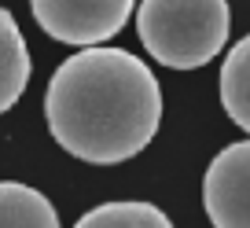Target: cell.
I'll list each match as a JSON object with an SVG mask.
<instances>
[{"instance_id": "cell-1", "label": "cell", "mask_w": 250, "mask_h": 228, "mask_svg": "<svg viewBox=\"0 0 250 228\" xmlns=\"http://www.w3.org/2000/svg\"><path fill=\"white\" fill-rule=\"evenodd\" d=\"M44 118L66 155L118 166L155 140L162 88L133 52L88 44L55 66L44 92Z\"/></svg>"}, {"instance_id": "cell-2", "label": "cell", "mask_w": 250, "mask_h": 228, "mask_svg": "<svg viewBox=\"0 0 250 228\" xmlns=\"http://www.w3.org/2000/svg\"><path fill=\"white\" fill-rule=\"evenodd\" d=\"M136 33L155 63L199 70L217 59L232 33L228 0H140Z\"/></svg>"}, {"instance_id": "cell-3", "label": "cell", "mask_w": 250, "mask_h": 228, "mask_svg": "<svg viewBox=\"0 0 250 228\" xmlns=\"http://www.w3.org/2000/svg\"><path fill=\"white\" fill-rule=\"evenodd\" d=\"M136 0H30L37 26L59 44L88 48L118 37Z\"/></svg>"}, {"instance_id": "cell-4", "label": "cell", "mask_w": 250, "mask_h": 228, "mask_svg": "<svg viewBox=\"0 0 250 228\" xmlns=\"http://www.w3.org/2000/svg\"><path fill=\"white\" fill-rule=\"evenodd\" d=\"M203 206L213 228H250V140L213 155L203 177Z\"/></svg>"}, {"instance_id": "cell-5", "label": "cell", "mask_w": 250, "mask_h": 228, "mask_svg": "<svg viewBox=\"0 0 250 228\" xmlns=\"http://www.w3.org/2000/svg\"><path fill=\"white\" fill-rule=\"evenodd\" d=\"M30 48L19 30L15 15L8 8H0V114H8L19 100H22L26 85H30Z\"/></svg>"}, {"instance_id": "cell-6", "label": "cell", "mask_w": 250, "mask_h": 228, "mask_svg": "<svg viewBox=\"0 0 250 228\" xmlns=\"http://www.w3.org/2000/svg\"><path fill=\"white\" fill-rule=\"evenodd\" d=\"M0 228H62L44 191L19 181H0Z\"/></svg>"}, {"instance_id": "cell-7", "label": "cell", "mask_w": 250, "mask_h": 228, "mask_svg": "<svg viewBox=\"0 0 250 228\" xmlns=\"http://www.w3.org/2000/svg\"><path fill=\"white\" fill-rule=\"evenodd\" d=\"M217 88H221V107H225V114L250 136V33L225 55Z\"/></svg>"}, {"instance_id": "cell-8", "label": "cell", "mask_w": 250, "mask_h": 228, "mask_svg": "<svg viewBox=\"0 0 250 228\" xmlns=\"http://www.w3.org/2000/svg\"><path fill=\"white\" fill-rule=\"evenodd\" d=\"M74 228H173V221L155 203H103Z\"/></svg>"}]
</instances>
